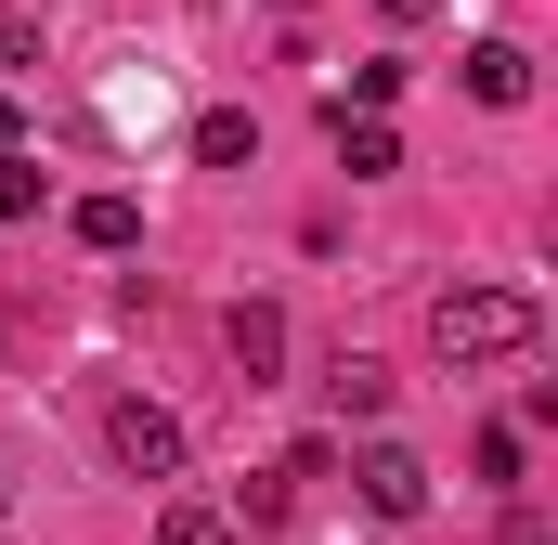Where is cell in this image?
Listing matches in <instances>:
<instances>
[{"instance_id":"6da1fadb","label":"cell","mask_w":558,"mask_h":545,"mask_svg":"<svg viewBox=\"0 0 558 545\" xmlns=\"http://www.w3.org/2000/svg\"><path fill=\"white\" fill-rule=\"evenodd\" d=\"M533 338H546L533 286H441V299H428V351H441L454 377H481V364H520Z\"/></svg>"},{"instance_id":"7a4b0ae2","label":"cell","mask_w":558,"mask_h":545,"mask_svg":"<svg viewBox=\"0 0 558 545\" xmlns=\"http://www.w3.org/2000/svg\"><path fill=\"white\" fill-rule=\"evenodd\" d=\"M105 455H118V481H182L195 468V428L169 403H143V390H118L105 403Z\"/></svg>"},{"instance_id":"3957f363","label":"cell","mask_w":558,"mask_h":545,"mask_svg":"<svg viewBox=\"0 0 558 545\" xmlns=\"http://www.w3.org/2000/svg\"><path fill=\"white\" fill-rule=\"evenodd\" d=\"M351 481H364V520H416V507H428V468L403 455V441H364Z\"/></svg>"},{"instance_id":"277c9868","label":"cell","mask_w":558,"mask_h":545,"mask_svg":"<svg viewBox=\"0 0 558 545\" xmlns=\"http://www.w3.org/2000/svg\"><path fill=\"white\" fill-rule=\"evenodd\" d=\"M221 351H234V377H247V390H274V364H286V312H274V299H234V312H221Z\"/></svg>"},{"instance_id":"5b68a950","label":"cell","mask_w":558,"mask_h":545,"mask_svg":"<svg viewBox=\"0 0 558 545\" xmlns=\"http://www.w3.org/2000/svg\"><path fill=\"white\" fill-rule=\"evenodd\" d=\"M325 403H338V428H377V415H390V364H377V351H338V364H325Z\"/></svg>"},{"instance_id":"8992f818","label":"cell","mask_w":558,"mask_h":545,"mask_svg":"<svg viewBox=\"0 0 558 545\" xmlns=\"http://www.w3.org/2000/svg\"><path fill=\"white\" fill-rule=\"evenodd\" d=\"M325 131H338V169H351V182H390V169H403V131H390V118H351V105H325Z\"/></svg>"},{"instance_id":"52a82bcc","label":"cell","mask_w":558,"mask_h":545,"mask_svg":"<svg viewBox=\"0 0 558 545\" xmlns=\"http://www.w3.org/2000/svg\"><path fill=\"white\" fill-rule=\"evenodd\" d=\"M468 92L481 105H533V52L520 39H468Z\"/></svg>"},{"instance_id":"ba28073f","label":"cell","mask_w":558,"mask_h":545,"mask_svg":"<svg viewBox=\"0 0 558 545\" xmlns=\"http://www.w3.org/2000/svg\"><path fill=\"white\" fill-rule=\"evenodd\" d=\"M78 247L131 261V247H143V208H131V195H78Z\"/></svg>"},{"instance_id":"9c48e42d","label":"cell","mask_w":558,"mask_h":545,"mask_svg":"<svg viewBox=\"0 0 558 545\" xmlns=\"http://www.w3.org/2000/svg\"><path fill=\"white\" fill-rule=\"evenodd\" d=\"M247 156H260V118H234V105L195 118V169H247Z\"/></svg>"},{"instance_id":"30bf717a","label":"cell","mask_w":558,"mask_h":545,"mask_svg":"<svg viewBox=\"0 0 558 545\" xmlns=\"http://www.w3.org/2000/svg\"><path fill=\"white\" fill-rule=\"evenodd\" d=\"M403 78H416V65H390V52H377V65H351V92H338V105H351V118H390V105H403Z\"/></svg>"},{"instance_id":"8fae6325","label":"cell","mask_w":558,"mask_h":545,"mask_svg":"<svg viewBox=\"0 0 558 545\" xmlns=\"http://www.w3.org/2000/svg\"><path fill=\"white\" fill-rule=\"evenodd\" d=\"M468 468H481L494 494H520V468H533V441H520V428H481V441H468Z\"/></svg>"},{"instance_id":"7c38bea8","label":"cell","mask_w":558,"mask_h":545,"mask_svg":"<svg viewBox=\"0 0 558 545\" xmlns=\"http://www.w3.org/2000/svg\"><path fill=\"white\" fill-rule=\"evenodd\" d=\"M286 507H299V481H286V468H260V481H247V494H234V533H274Z\"/></svg>"},{"instance_id":"4fadbf2b","label":"cell","mask_w":558,"mask_h":545,"mask_svg":"<svg viewBox=\"0 0 558 545\" xmlns=\"http://www.w3.org/2000/svg\"><path fill=\"white\" fill-rule=\"evenodd\" d=\"M156 545H247L221 507H156Z\"/></svg>"},{"instance_id":"5bb4252c","label":"cell","mask_w":558,"mask_h":545,"mask_svg":"<svg viewBox=\"0 0 558 545\" xmlns=\"http://www.w3.org/2000/svg\"><path fill=\"white\" fill-rule=\"evenodd\" d=\"M0 221H39V156L0 143Z\"/></svg>"},{"instance_id":"9a60e30c","label":"cell","mask_w":558,"mask_h":545,"mask_svg":"<svg viewBox=\"0 0 558 545\" xmlns=\"http://www.w3.org/2000/svg\"><path fill=\"white\" fill-rule=\"evenodd\" d=\"M0 78H39V13H0Z\"/></svg>"},{"instance_id":"2e32d148","label":"cell","mask_w":558,"mask_h":545,"mask_svg":"<svg viewBox=\"0 0 558 545\" xmlns=\"http://www.w3.org/2000/svg\"><path fill=\"white\" fill-rule=\"evenodd\" d=\"M0 143H26V105H13V78H0Z\"/></svg>"},{"instance_id":"e0dca14e","label":"cell","mask_w":558,"mask_h":545,"mask_svg":"<svg viewBox=\"0 0 558 545\" xmlns=\"http://www.w3.org/2000/svg\"><path fill=\"white\" fill-rule=\"evenodd\" d=\"M377 13H390V26H428V13H441V0H377Z\"/></svg>"},{"instance_id":"ac0fdd59","label":"cell","mask_w":558,"mask_h":545,"mask_svg":"<svg viewBox=\"0 0 558 545\" xmlns=\"http://www.w3.org/2000/svg\"><path fill=\"white\" fill-rule=\"evenodd\" d=\"M274 13H312V0H274Z\"/></svg>"}]
</instances>
